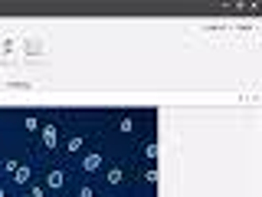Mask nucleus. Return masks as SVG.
<instances>
[{"label":"nucleus","instance_id":"f8f14e48","mask_svg":"<svg viewBox=\"0 0 262 197\" xmlns=\"http://www.w3.org/2000/svg\"><path fill=\"white\" fill-rule=\"evenodd\" d=\"M46 194V187H30V197H43Z\"/></svg>","mask_w":262,"mask_h":197},{"label":"nucleus","instance_id":"9b49d317","mask_svg":"<svg viewBox=\"0 0 262 197\" xmlns=\"http://www.w3.org/2000/svg\"><path fill=\"white\" fill-rule=\"evenodd\" d=\"M118 128H121V131H131V128H134V122H131V119H121Z\"/></svg>","mask_w":262,"mask_h":197},{"label":"nucleus","instance_id":"20e7f679","mask_svg":"<svg viewBox=\"0 0 262 197\" xmlns=\"http://www.w3.org/2000/svg\"><path fill=\"white\" fill-rule=\"evenodd\" d=\"M13 177H17V184H26V181H30V177H33V171H30V164H20V168H17V171H13Z\"/></svg>","mask_w":262,"mask_h":197},{"label":"nucleus","instance_id":"7ed1b4c3","mask_svg":"<svg viewBox=\"0 0 262 197\" xmlns=\"http://www.w3.org/2000/svg\"><path fill=\"white\" fill-rule=\"evenodd\" d=\"M63 184H66V174L59 171V168H53V171L46 174V187H53V191H59Z\"/></svg>","mask_w":262,"mask_h":197},{"label":"nucleus","instance_id":"39448f33","mask_svg":"<svg viewBox=\"0 0 262 197\" xmlns=\"http://www.w3.org/2000/svg\"><path fill=\"white\" fill-rule=\"evenodd\" d=\"M82 145H86V138H79V135H76V138H69V142H66V151H72V154H76L79 148H82Z\"/></svg>","mask_w":262,"mask_h":197},{"label":"nucleus","instance_id":"0eeeda50","mask_svg":"<svg viewBox=\"0 0 262 197\" xmlns=\"http://www.w3.org/2000/svg\"><path fill=\"white\" fill-rule=\"evenodd\" d=\"M144 158H151V161H154V158H157V145H148V148H144Z\"/></svg>","mask_w":262,"mask_h":197},{"label":"nucleus","instance_id":"ddd939ff","mask_svg":"<svg viewBox=\"0 0 262 197\" xmlns=\"http://www.w3.org/2000/svg\"><path fill=\"white\" fill-rule=\"evenodd\" d=\"M79 197H95V194H92V187H79Z\"/></svg>","mask_w":262,"mask_h":197},{"label":"nucleus","instance_id":"9d476101","mask_svg":"<svg viewBox=\"0 0 262 197\" xmlns=\"http://www.w3.org/2000/svg\"><path fill=\"white\" fill-rule=\"evenodd\" d=\"M36 128H40V122H36V119L30 115V119H26V131H36Z\"/></svg>","mask_w":262,"mask_h":197},{"label":"nucleus","instance_id":"6e6552de","mask_svg":"<svg viewBox=\"0 0 262 197\" xmlns=\"http://www.w3.org/2000/svg\"><path fill=\"white\" fill-rule=\"evenodd\" d=\"M17 168H20V161H13V158H10V161H3V171H10V174L17 171Z\"/></svg>","mask_w":262,"mask_h":197},{"label":"nucleus","instance_id":"423d86ee","mask_svg":"<svg viewBox=\"0 0 262 197\" xmlns=\"http://www.w3.org/2000/svg\"><path fill=\"white\" fill-rule=\"evenodd\" d=\"M121 181H125V171H121V168H111L109 171V184H121Z\"/></svg>","mask_w":262,"mask_h":197},{"label":"nucleus","instance_id":"f257e3e1","mask_svg":"<svg viewBox=\"0 0 262 197\" xmlns=\"http://www.w3.org/2000/svg\"><path fill=\"white\" fill-rule=\"evenodd\" d=\"M102 164H105V158H102L98 151H92V154H86V158H82V171H88V174H95V171L102 168Z\"/></svg>","mask_w":262,"mask_h":197},{"label":"nucleus","instance_id":"f03ea898","mask_svg":"<svg viewBox=\"0 0 262 197\" xmlns=\"http://www.w3.org/2000/svg\"><path fill=\"white\" fill-rule=\"evenodd\" d=\"M40 135H43V145H46V148H56V145H59V128H56V125H43Z\"/></svg>","mask_w":262,"mask_h":197},{"label":"nucleus","instance_id":"4468645a","mask_svg":"<svg viewBox=\"0 0 262 197\" xmlns=\"http://www.w3.org/2000/svg\"><path fill=\"white\" fill-rule=\"evenodd\" d=\"M0 197H7V191H3V187H0Z\"/></svg>","mask_w":262,"mask_h":197},{"label":"nucleus","instance_id":"1a4fd4ad","mask_svg":"<svg viewBox=\"0 0 262 197\" xmlns=\"http://www.w3.org/2000/svg\"><path fill=\"white\" fill-rule=\"evenodd\" d=\"M144 181H151V184H154V181H157V171H154V168H148V171H144Z\"/></svg>","mask_w":262,"mask_h":197}]
</instances>
